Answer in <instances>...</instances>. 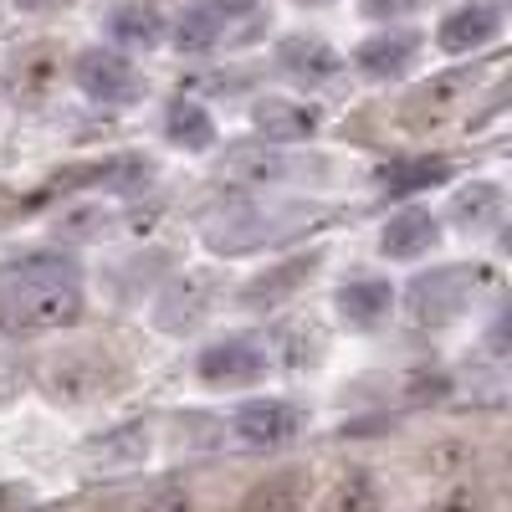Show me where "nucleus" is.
<instances>
[{"instance_id":"nucleus-1","label":"nucleus","mask_w":512,"mask_h":512,"mask_svg":"<svg viewBox=\"0 0 512 512\" xmlns=\"http://www.w3.org/2000/svg\"><path fill=\"white\" fill-rule=\"evenodd\" d=\"M82 318V272L67 256H26L0 282V328L11 338L57 333Z\"/></svg>"},{"instance_id":"nucleus-2","label":"nucleus","mask_w":512,"mask_h":512,"mask_svg":"<svg viewBox=\"0 0 512 512\" xmlns=\"http://www.w3.org/2000/svg\"><path fill=\"white\" fill-rule=\"evenodd\" d=\"M492 287H497L492 267H477V262L431 267V272H420V277L405 287V313H410L420 328H451L456 318L472 313L477 297L492 292Z\"/></svg>"},{"instance_id":"nucleus-3","label":"nucleus","mask_w":512,"mask_h":512,"mask_svg":"<svg viewBox=\"0 0 512 512\" xmlns=\"http://www.w3.org/2000/svg\"><path fill=\"white\" fill-rule=\"evenodd\" d=\"M333 210L323 205H277V210H231V216L210 221L205 226V246L221 251V256H246V251H262L282 236L297 231H313L318 221H328Z\"/></svg>"},{"instance_id":"nucleus-4","label":"nucleus","mask_w":512,"mask_h":512,"mask_svg":"<svg viewBox=\"0 0 512 512\" xmlns=\"http://www.w3.org/2000/svg\"><path fill=\"white\" fill-rule=\"evenodd\" d=\"M41 384H47L52 400H67V405H88V400H103L123 384V369L108 359L103 344H82V349H67L57 359H47L41 369Z\"/></svg>"},{"instance_id":"nucleus-5","label":"nucleus","mask_w":512,"mask_h":512,"mask_svg":"<svg viewBox=\"0 0 512 512\" xmlns=\"http://www.w3.org/2000/svg\"><path fill=\"white\" fill-rule=\"evenodd\" d=\"M67 72H72V82H77V88L88 93L93 103H108V108H128V103H139V98L149 93L144 72L128 62L123 52H113V47L77 52Z\"/></svg>"},{"instance_id":"nucleus-6","label":"nucleus","mask_w":512,"mask_h":512,"mask_svg":"<svg viewBox=\"0 0 512 512\" xmlns=\"http://www.w3.org/2000/svg\"><path fill=\"white\" fill-rule=\"evenodd\" d=\"M216 292H221V272H216V267L180 272L175 282L154 297L149 323H154L159 333H190L195 323H205L210 308H216Z\"/></svg>"},{"instance_id":"nucleus-7","label":"nucleus","mask_w":512,"mask_h":512,"mask_svg":"<svg viewBox=\"0 0 512 512\" xmlns=\"http://www.w3.org/2000/svg\"><path fill=\"white\" fill-rule=\"evenodd\" d=\"M323 169H328L323 159L292 154V149H277V144H241L226 159V175L241 180V185H256V190H277V185L313 180V175H323Z\"/></svg>"},{"instance_id":"nucleus-8","label":"nucleus","mask_w":512,"mask_h":512,"mask_svg":"<svg viewBox=\"0 0 512 512\" xmlns=\"http://www.w3.org/2000/svg\"><path fill=\"white\" fill-rule=\"evenodd\" d=\"M482 82V67H451L431 82H420V88L400 103V128H415V134H425V128H441L461 103L466 93H472Z\"/></svg>"},{"instance_id":"nucleus-9","label":"nucleus","mask_w":512,"mask_h":512,"mask_svg":"<svg viewBox=\"0 0 512 512\" xmlns=\"http://www.w3.org/2000/svg\"><path fill=\"white\" fill-rule=\"evenodd\" d=\"M267 369H272V359L256 338H221V344L200 349V359H195V374L210 390H246V384L267 379Z\"/></svg>"},{"instance_id":"nucleus-10","label":"nucleus","mask_w":512,"mask_h":512,"mask_svg":"<svg viewBox=\"0 0 512 512\" xmlns=\"http://www.w3.org/2000/svg\"><path fill=\"white\" fill-rule=\"evenodd\" d=\"M72 62H67V52L57 47V41H31V47H16L11 57H6V93L21 103V108H31V103H41L52 93V82L67 72Z\"/></svg>"},{"instance_id":"nucleus-11","label":"nucleus","mask_w":512,"mask_h":512,"mask_svg":"<svg viewBox=\"0 0 512 512\" xmlns=\"http://www.w3.org/2000/svg\"><path fill=\"white\" fill-rule=\"evenodd\" d=\"M318 267H323V251H297V256H287V262L256 272V277L236 292V303L251 308V313H272V308L292 303V297L318 277Z\"/></svg>"},{"instance_id":"nucleus-12","label":"nucleus","mask_w":512,"mask_h":512,"mask_svg":"<svg viewBox=\"0 0 512 512\" xmlns=\"http://www.w3.org/2000/svg\"><path fill=\"white\" fill-rule=\"evenodd\" d=\"M231 431H236L241 446L272 451V446H287L297 431H303V410L287 405V400H251L231 415Z\"/></svg>"},{"instance_id":"nucleus-13","label":"nucleus","mask_w":512,"mask_h":512,"mask_svg":"<svg viewBox=\"0 0 512 512\" xmlns=\"http://www.w3.org/2000/svg\"><path fill=\"white\" fill-rule=\"evenodd\" d=\"M272 62L287 82H297V88H318V82H333L344 72V57H338L323 36H282Z\"/></svg>"},{"instance_id":"nucleus-14","label":"nucleus","mask_w":512,"mask_h":512,"mask_svg":"<svg viewBox=\"0 0 512 512\" xmlns=\"http://www.w3.org/2000/svg\"><path fill=\"white\" fill-rule=\"evenodd\" d=\"M251 123H256V134H262L267 144L292 149V144H303V139L318 134L323 113L313 103H297V98H256L251 103Z\"/></svg>"},{"instance_id":"nucleus-15","label":"nucleus","mask_w":512,"mask_h":512,"mask_svg":"<svg viewBox=\"0 0 512 512\" xmlns=\"http://www.w3.org/2000/svg\"><path fill=\"white\" fill-rule=\"evenodd\" d=\"M497 31H502V6H497V0H466V6H456V11L441 21L436 47L451 52V57H461V52L487 47Z\"/></svg>"},{"instance_id":"nucleus-16","label":"nucleus","mask_w":512,"mask_h":512,"mask_svg":"<svg viewBox=\"0 0 512 512\" xmlns=\"http://www.w3.org/2000/svg\"><path fill=\"white\" fill-rule=\"evenodd\" d=\"M333 303H338V318H344L349 328L374 333V328L390 323V313H395V287L384 277H354V282L338 287Z\"/></svg>"},{"instance_id":"nucleus-17","label":"nucleus","mask_w":512,"mask_h":512,"mask_svg":"<svg viewBox=\"0 0 512 512\" xmlns=\"http://www.w3.org/2000/svg\"><path fill=\"white\" fill-rule=\"evenodd\" d=\"M103 36L113 41V47H134V52H149L159 47V41L169 36L159 6H149V0H118V6L103 11Z\"/></svg>"},{"instance_id":"nucleus-18","label":"nucleus","mask_w":512,"mask_h":512,"mask_svg":"<svg viewBox=\"0 0 512 512\" xmlns=\"http://www.w3.org/2000/svg\"><path fill=\"white\" fill-rule=\"evenodd\" d=\"M420 57V31H379L369 41H359V52H354V67L374 82H390L400 72H410V62Z\"/></svg>"},{"instance_id":"nucleus-19","label":"nucleus","mask_w":512,"mask_h":512,"mask_svg":"<svg viewBox=\"0 0 512 512\" xmlns=\"http://www.w3.org/2000/svg\"><path fill=\"white\" fill-rule=\"evenodd\" d=\"M436 241H441V226L425 205H405L400 216H390L379 231V251L395 256V262H415V256H425Z\"/></svg>"},{"instance_id":"nucleus-20","label":"nucleus","mask_w":512,"mask_h":512,"mask_svg":"<svg viewBox=\"0 0 512 512\" xmlns=\"http://www.w3.org/2000/svg\"><path fill=\"white\" fill-rule=\"evenodd\" d=\"M164 139L185 154H205V149H216V118L190 98H169L164 103Z\"/></svg>"},{"instance_id":"nucleus-21","label":"nucleus","mask_w":512,"mask_h":512,"mask_svg":"<svg viewBox=\"0 0 512 512\" xmlns=\"http://www.w3.org/2000/svg\"><path fill=\"white\" fill-rule=\"evenodd\" d=\"M456 175V164L441 159V154H420V159H400L384 169V190L390 195H415V190H431V185H446Z\"/></svg>"},{"instance_id":"nucleus-22","label":"nucleus","mask_w":512,"mask_h":512,"mask_svg":"<svg viewBox=\"0 0 512 512\" xmlns=\"http://www.w3.org/2000/svg\"><path fill=\"white\" fill-rule=\"evenodd\" d=\"M221 31H226V21H221L216 6H185L180 21L169 26V41H175V52L200 57V52H210V47L221 41Z\"/></svg>"},{"instance_id":"nucleus-23","label":"nucleus","mask_w":512,"mask_h":512,"mask_svg":"<svg viewBox=\"0 0 512 512\" xmlns=\"http://www.w3.org/2000/svg\"><path fill=\"white\" fill-rule=\"evenodd\" d=\"M497 210H502V190H497L492 180H477V185H461V190L451 195L446 216H451V226H461V231H482V226L497 221Z\"/></svg>"},{"instance_id":"nucleus-24","label":"nucleus","mask_w":512,"mask_h":512,"mask_svg":"<svg viewBox=\"0 0 512 512\" xmlns=\"http://www.w3.org/2000/svg\"><path fill=\"white\" fill-rule=\"evenodd\" d=\"M318 512H384V492L369 472H349L344 482H338Z\"/></svg>"},{"instance_id":"nucleus-25","label":"nucleus","mask_w":512,"mask_h":512,"mask_svg":"<svg viewBox=\"0 0 512 512\" xmlns=\"http://www.w3.org/2000/svg\"><path fill=\"white\" fill-rule=\"evenodd\" d=\"M297 507H303V477H297V472L262 482L241 502V512H297Z\"/></svg>"},{"instance_id":"nucleus-26","label":"nucleus","mask_w":512,"mask_h":512,"mask_svg":"<svg viewBox=\"0 0 512 512\" xmlns=\"http://www.w3.org/2000/svg\"><path fill=\"white\" fill-rule=\"evenodd\" d=\"M425 6H431V0H359L364 21H405V16H415Z\"/></svg>"},{"instance_id":"nucleus-27","label":"nucleus","mask_w":512,"mask_h":512,"mask_svg":"<svg viewBox=\"0 0 512 512\" xmlns=\"http://www.w3.org/2000/svg\"><path fill=\"white\" fill-rule=\"evenodd\" d=\"M487 354L492 359H512V303L492 318V328H487Z\"/></svg>"},{"instance_id":"nucleus-28","label":"nucleus","mask_w":512,"mask_h":512,"mask_svg":"<svg viewBox=\"0 0 512 512\" xmlns=\"http://www.w3.org/2000/svg\"><path fill=\"white\" fill-rule=\"evenodd\" d=\"M195 502H190V492H180V487H164V492H154L139 512H190Z\"/></svg>"},{"instance_id":"nucleus-29","label":"nucleus","mask_w":512,"mask_h":512,"mask_svg":"<svg viewBox=\"0 0 512 512\" xmlns=\"http://www.w3.org/2000/svg\"><path fill=\"white\" fill-rule=\"evenodd\" d=\"M425 512H482V502H477L472 487H456V492H446L441 502H431Z\"/></svg>"},{"instance_id":"nucleus-30","label":"nucleus","mask_w":512,"mask_h":512,"mask_svg":"<svg viewBox=\"0 0 512 512\" xmlns=\"http://www.w3.org/2000/svg\"><path fill=\"white\" fill-rule=\"evenodd\" d=\"M21 210H26V200H21V195H11L6 185H0V226H11V221L21 216Z\"/></svg>"},{"instance_id":"nucleus-31","label":"nucleus","mask_w":512,"mask_h":512,"mask_svg":"<svg viewBox=\"0 0 512 512\" xmlns=\"http://www.w3.org/2000/svg\"><path fill=\"white\" fill-rule=\"evenodd\" d=\"M16 11H26V16H47V11H62V6H72V0H11Z\"/></svg>"},{"instance_id":"nucleus-32","label":"nucleus","mask_w":512,"mask_h":512,"mask_svg":"<svg viewBox=\"0 0 512 512\" xmlns=\"http://www.w3.org/2000/svg\"><path fill=\"white\" fill-rule=\"evenodd\" d=\"M210 6H216L221 16H246V11L262 6V0H210Z\"/></svg>"},{"instance_id":"nucleus-33","label":"nucleus","mask_w":512,"mask_h":512,"mask_svg":"<svg viewBox=\"0 0 512 512\" xmlns=\"http://www.w3.org/2000/svg\"><path fill=\"white\" fill-rule=\"evenodd\" d=\"M16 507V487H0V512H11Z\"/></svg>"},{"instance_id":"nucleus-34","label":"nucleus","mask_w":512,"mask_h":512,"mask_svg":"<svg viewBox=\"0 0 512 512\" xmlns=\"http://www.w3.org/2000/svg\"><path fill=\"white\" fill-rule=\"evenodd\" d=\"M297 6H333V0H297Z\"/></svg>"},{"instance_id":"nucleus-35","label":"nucleus","mask_w":512,"mask_h":512,"mask_svg":"<svg viewBox=\"0 0 512 512\" xmlns=\"http://www.w3.org/2000/svg\"><path fill=\"white\" fill-rule=\"evenodd\" d=\"M502 246H507V251H512V226H507V231H502Z\"/></svg>"},{"instance_id":"nucleus-36","label":"nucleus","mask_w":512,"mask_h":512,"mask_svg":"<svg viewBox=\"0 0 512 512\" xmlns=\"http://www.w3.org/2000/svg\"><path fill=\"white\" fill-rule=\"evenodd\" d=\"M0 21H6V16H0Z\"/></svg>"}]
</instances>
